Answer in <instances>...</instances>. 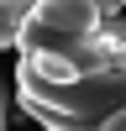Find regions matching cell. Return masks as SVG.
Here are the masks:
<instances>
[{"mask_svg": "<svg viewBox=\"0 0 126 131\" xmlns=\"http://www.w3.org/2000/svg\"><path fill=\"white\" fill-rule=\"evenodd\" d=\"M16 100L42 131H116L126 115V63L84 79H42L32 63H16Z\"/></svg>", "mask_w": 126, "mask_h": 131, "instance_id": "obj_1", "label": "cell"}, {"mask_svg": "<svg viewBox=\"0 0 126 131\" xmlns=\"http://www.w3.org/2000/svg\"><path fill=\"white\" fill-rule=\"evenodd\" d=\"M37 0H0V47H21V31L32 21Z\"/></svg>", "mask_w": 126, "mask_h": 131, "instance_id": "obj_2", "label": "cell"}, {"mask_svg": "<svg viewBox=\"0 0 126 131\" xmlns=\"http://www.w3.org/2000/svg\"><path fill=\"white\" fill-rule=\"evenodd\" d=\"M0 131H5V84H0Z\"/></svg>", "mask_w": 126, "mask_h": 131, "instance_id": "obj_3", "label": "cell"}, {"mask_svg": "<svg viewBox=\"0 0 126 131\" xmlns=\"http://www.w3.org/2000/svg\"><path fill=\"white\" fill-rule=\"evenodd\" d=\"M121 5H126V0H121Z\"/></svg>", "mask_w": 126, "mask_h": 131, "instance_id": "obj_4", "label": "cell"}]
</instances>
